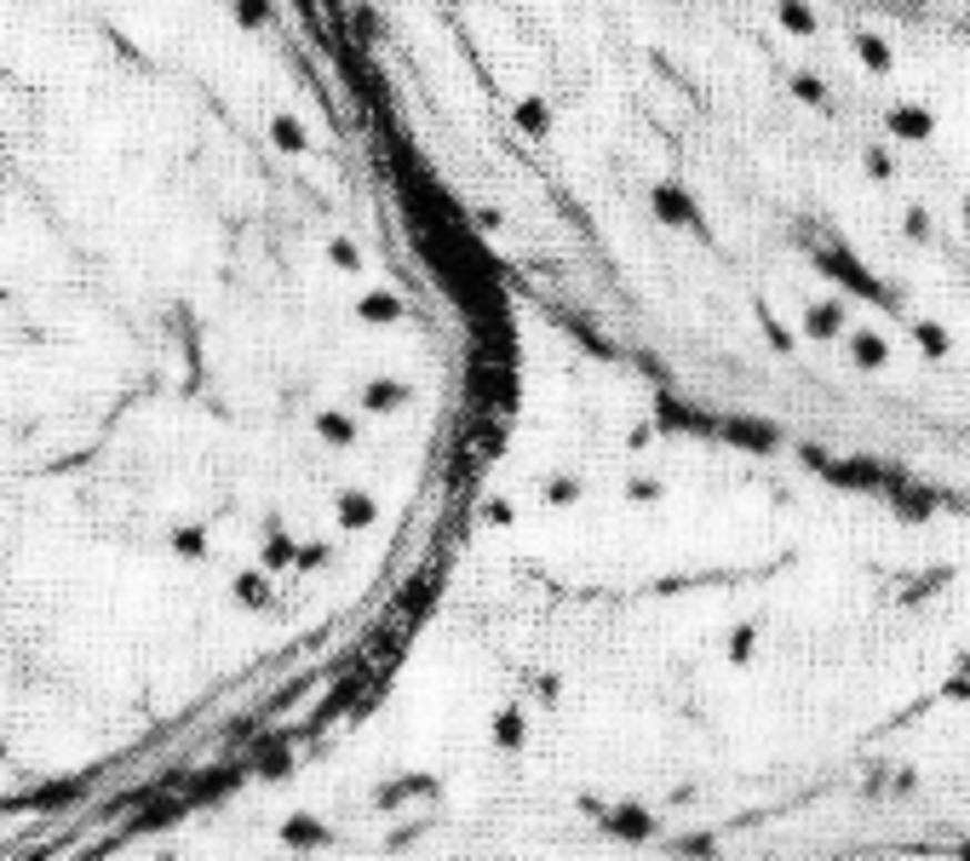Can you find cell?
Returning <instances> with one entry per match:
<instances>
[{"mask_svg":"<svg viewBox=\"0 0 970 861\" xmlns=\"http://www.w3.org/2000/svg\"><path fill=\"white\" fill-rule=\"evenodd\" d=\"M327 741L380 855L970 850V511L713 437L517 316L437 586Z\"/></svg>","mask_w":970,"mask_h":861,"instance_id":"obj_1","label":"cell"},{"mask_svg":"<svg viewBox=\"0 0 970 861\" xmlns=\"http://www.w3.org/2000/svg\"><path fill=\"white\" fill-rule=\"evenodd\" d=\"M465 247L713 437L970 511V0H340Z\"/></svg>","mask_w":970,"mask_h":861,"instance_id":"obj_2","label":"cell"}]
</instances>
